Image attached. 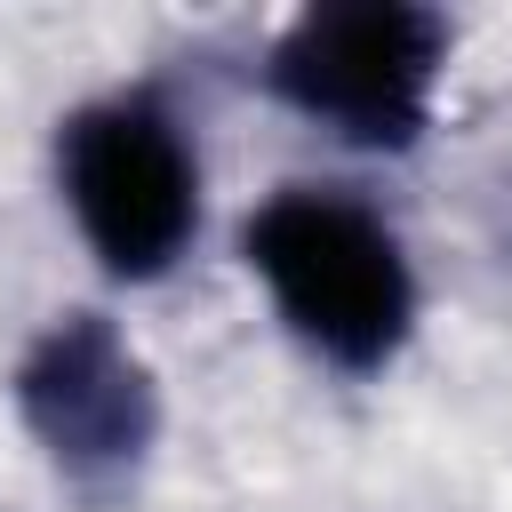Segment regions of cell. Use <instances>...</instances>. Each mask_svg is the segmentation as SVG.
<instances>
[{
    "mask_svg": "<svg viewBox=\"0 0 512 512\" xmlns=\"http://www.w3.org/2000/svg\"><path fill=\"white\" fill-rule=\"evenodd\" d=\"M240 256L272 312L344 376H376L416 328V272L400 232L344 184H280L248 208Z\"/></svg>",
    "mask_w": 512,
    "mask_h": 512,
    "instance_id": "obj_1",
    "label": "cell"
},
{
    "mask_svg": "<svg viewBox=\"0 0 512 512\" xmlns=\"http://www.w3.org/2000/svg\"><path fill=\"white\" fill-rule=\"evenodd\" d=\"M56 184L88 240V256L112 280H160L200 232V160L184 120L144 96H96L56 128Z\"/></svg>",
    "mask_w": 512,
    "mask_h": 512,
    "instance_id": "obj_2",
    "label": "cell"
},
{
    "mask_svg": "<svg viewBox=\"0 0 512 512\" xmlns=\"http://www.w3.org/2000/svg\"><path fill=\"white\" fill-rule=\"evenodd\" d=\"M448 72V24L408 0H336L304 8L272 40V96L360 152H408L432 128Z\"/></svg>",
    "mask_w": 512,
    "mask_h": 512,
    "instance_id": "obj_3",
    "label": "cell"
},
{
    "mask_svg": "<svg viewBox=\"0 0 512 512\" xmlns=\"http://www.w3.org/2000/svg\"><path fill=\"white\" fill-rule=\"evenodd\" d=\"M16 416L64 480H120L160 432V392L104 312H56L16 360Z\"/></svg>",
    "mask_w": 512,
    "mask_h": 512,
    "instance_id": "obj_4",
    "label": "cell"
}]
</instances>
